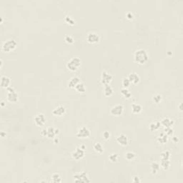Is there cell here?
<instances>
[{
    "instance_id": "6da1fadb",
    "label": "cell",
    "mask_w": 183,
    "mask_h": 183,
    "mask_svg": "<svg viewBox=\"0 0 183 183\" xmlns=\"http://www.w3.org/2000/svg\"><path fill=\"white\" fill-rule=\"evenodd\" d=\"M149 59L147 52L143 49H140L135 53V60L139 64H145Z\"/></svg>"
},
{
    "instance_id": "7a4b0ae2",
    "label": "cell",
    "mask_w": 183,
    "mask_h": 183,
    "mask_svg": "<svg viewBox=\"0 0 183 183\" xmlns=\"http://www.w3.org/2000/svg\"><path fill=\"white\" fill-rule=\"evenodd\" d=\"M81 65L80 59L77 57H74L71 59L67 64V67L70 71H76Z\"/></svg>"
},
{
    "instance_id": "3957f363",
    "label": "cell",
    "mask_w": 183,
    "mask_h": 183,
    "mask_svg": "<svg viewBox=\"0 0 183 183\" xmlns=\"http://www.w3.org/2000/svg\"><path fill=\"white\" fill-rule=\"evenodd\" d=\"M17 46V43L13 39H9L3 44L2 50L6 52H9L12 50H14Z\"/></svg>"
},
{
    "instance_id": "277c9868",
    "label": "cell",
    "mask_w": 183,
    "mask_h": 183,
    "mask_svg": "<svg viewBox=\"0 0 183 183\" xmlns=\"http://www.w3.org/2000/svg\"><path fill=\"white\" fill-rule=\"evenodd\" d=\"M74 182H90L91 180L87 174L85 172L76 174L74 175Z\"/></svg>"
},
{
    "instance_id": "5b68a950",
    "label": "cell",
    "mask_w": 183,
    "mask_h": 183,
    "mask_svg": "<svg viewBox=\"0 0 183 183\" xmlns=\"http://www.w3.org/2000/svg\"><path fill=\"white\" fill-rule=\"evenodd\" d=\"M7 100L10 102H16L18 100V94L16 92L15 90L12 87L7 88Z\"/></svg>"
},
{
    "instance_id": "8992f818",
    "label": "cell",
    "mask_w": 183,
    "mask_h": 183,
    "mask_svg": "<svg viewBox=\"0 0 183 183\" xmlns=\"http://www.w3.org/2000/svg\"><path fill=\"white\" fill-rule=\"evenodd\" d=\"M90 136V130L86 127H82L77 131V137L79 138H87Z\"/></svg>"
},
{
    "instance_id": "52a82bcc",
    "label": "cell",
    "mask_w": 183,
    "mask_h": 183,
    "mask_svg": "<svg viewBox=\"0 0 183 183\" xmlns=\"http://www.w3.org/2000/svg\"><path fill=\"white\" fill-rule=\"evenodd\" d=\"M112 80V76L110 75V73H108L107 72L104 71L102 73L101 75V82L104 85H109L111 82V81Z\"/></svg>"
},
{
    "instance_id": "ba28073f",
    "label": "cell",
    "mask_w": 183,
    "mask_h": 183,
    "mask_svg": "<svg viewBox=\"0 0 183 183\" xmlns=\"http://www.w3.org/2000/svg\"><path fill=\"white\" fill-rule=\"evenodd\" d=\"M124 112V107L122 105H117L112 107L110 110L111 115L114 116H120Z\"/></svg>"
},
{
    "instance_id": "9c48e42d",
    "label": "cell",
    "mask_w": 183,
    "mask_h": 183,
    "mask_svg": "<svg viewBox=\"0 0 183 183\" xmlns=\"http://www.w3.org/2000/svg\"><path fill=\"white\" fill-rule=\"evenodd\" d=\"M85 155V150H83L81 147L77 148L74 151L72 154V157L76 160H80L82 157H84V156Z\"/></svg>"
},
{
    "instance_id": "30bf717a",
    "label": "cell",
    "mask_w": 183,
    "mask_h": 183,
    "mask_svg": "<svg viewBox=\"0 0 183 183\" xmlns=\"http://www.w3.org/2000/svg\"><path fill=\"white\" fill-rule=\"evenodd\" d=\"M34 121L36 125L43 126L46 122V117L43 114H38L34 117Z\"/></svg>"
},
{
    "instance_id": "8fae6325",
    "label": "cell",
    "mask_w": 183,
    "mask_h": 183,
    "mask_svg": "<svg viewBox=\"0 0 183 183\" xmlns=\"http://www.w3.org/2000/svg\"><path fill=\"white\" fill-rule=\"evenodd\" d=\"M87 39L88 42L91 43V44H96V43L99 42V41L100 39V37L96 33L90 32L88 34L87 37Z\"/></svg>"
},
{
    "instance_id": "7c38bea8",
    "label": "cell",
    "mask_w": 183,
    "mask_h": 183,
    "mask_svg": "<svg viewBox=\"0 0 183 183\" xmlns=\"http://www.w3.org/2000/svg\"><path fill=\"white\" fill-rule=\"evenodd\" d=\"M66 112V108L65 106L60 105L55 108L52 111L53 115L55 116H57V117H62L64 115Z\"/></svg>"
},
{
    "instance_id": "4fadbf2b",
    "label": "cell",
    "mask_w": 183,
    "mask_h": 183,
    "mask_svg": "<svg viewBox=\"0 0 183 183\" xmlns=\"http://www.w3.org/2000/svg\"><path fill=\"white\" fill-rule=\"evenodd\" d=\"M117 142L120 145L126 146L129 143V139L128 137L125 134H121L117 137Z\"/></svg>"
},
{
    "instance_id": "5bb4252c",
    "label": "cell",
    "mask_w": 183,
    "mask_h": 183,
    "mask_svg": "<svg viewBox=\"0 0 183 183\" xmlns=\"http://www.w3.org/2000/svg\"><path fill=\"white\" fill-rule=\"evenodd\" d=\"M60 133L59 129H55L54 127L47 128V137L48 138H54L57 135Z\"/></svg>"
},
{
    "instance_id": "9a60e30c",
    "label": "cell",
    "mask_w": 183,
    "mask_h": 183,
    "mask_svg": "<svg viewBox=\"0 0 183 183\" xmlns=\"http://www.w3.org/2000/svg\"><path fill=\"white\" fill-rule=\"evenodd\" d=\"M127 78L129 79V80L130 81V82H132V84H135V85L139 83V82L140 80V77L138 76L137 74H136V73L135 72L130 73V74L128 75Z\"/></svg>"
},
{
    "instance_id": "2e32d148",
    "label": "cell",
    "mask_w": 183,
    "mask_h": 183,
    "mask_svg": "<svg viewBox=\"0 0 183 183\" xmlns=\"http://www.w3.org/2000/svg\"><path fill=\"white\" fill-rule=\"evenodd\" d=\"M11 84V80L7 76H2L1 77V87L3 88H8Z\"/></svg>"
},
{
    "instance_id": "e0dca14e",
    "label": "cell",
    "mask_w": 183,
    "mask_h": 183,
    "mask_svg": "<svg viewBox=\"0 0 183 183\" xmlns=\"http://www.w3.org/2000/svg\"><path fill=\"white\" fill-rule=\"evenodd\" d=\"M160 123L162 125L165 127H172V126L174 124V122H173V120H171L170 118L165 117L162 120Z\"/></svg>"
},
{
    "instance_id": "ac0fdd59",
    "label": "cell",
    "mask_w": 183,
    "mask_h": 183,
    "mask_svg": "<svg viewBox=\"0 0 183 183\" xmlns=\"http://www.w3.org/2000/svg\"><path fill=\"white\" fill-rule=\"evenodd\" d=\"M170 160H165V159H161L160 161V166L162 167L164 170H168L170 167Z\"/></svg>"
},
{
    "instance_id": "d6986e66",
    "label": "cell",
    "mask_w": 183,
    "mask_h": 183,
    "mask_svg": "<svg viewBox=\"0 0 183 183\" xmlns=\"http://www.w3.org/2000/svg\"><path fill=\"white\" fill-rule=\"evenodd\" d=\"M80 82V78L77 77H74L71 78L70 80L69 81V83H68V87H69L70 88H75L77 85L79 84Z\"/></svg>"
},
{
    "instance_id": "ffe728a7",
    "label": "cell",
    "mask_w": 183,
    "mask_h": 183,
    "mask_svg": "<svg viewBox=\"0 0 183 183\" xmlns=\"http://www.w3.org/2000/svg\"><path fill=\"white\" fill-rule=\"evenodd\" d=\"M157 140L161 144H165V143L167 142L168 141V135H166L165 132L160 133L157 138Z\"/></svg>"
},
{
    "instance_id": "44dd1931",
    "label": "cell",
    "mask_w": 183,
    "mask_h": 183,
    "mask_svg": "<svg viewBox=\"0 0 183 183\" xmlns=\"http://www.w3.org/2000/svg\"><path fill=\"white\" fill-rule=\"evenodd\" d=\"M160 169V165L157 162H152L151 165V171L153 175H156Z\"/></svg>"
},
{
    "instance_id": "7402d4cb",
    "label": "cell",
    "mask_w": 183,
    "mask_h": 183,
    "mask_svg": "<svg viewBox=\"0 0 183 183\" xmlns=\"http://www.w3.org/2000/svg\"><path fill=\"white\" fill-rule=\"evenodd\" d=\"M104 93H105V96L110 97V96H111L113 94V89L111 87V86H110L109 85H105Z\"/></svg>"
},
{
    "instance_id": "603a6c76",
    "label": "cell",
    "mask_w": 183,
    "mask_h": 183,
    "mask_svg": "<svg viewBox=\"0 0 183 183\" xmlns=\"http://www.w3.org/2000/svg\"><path fill=\"white\" fill-rule=\"evenodd\" d=\"M160 125L161 123L160 122H159V121H156L155 122H152L150 125V130L151 131L157 130L160 127Z\"/></svg>"
},
{
    "instance_id": "cb8c5ba5",
    "label": "cell",
    "mask_w": 183,
    "mask_h": 183,
    "mask_svg": "<svg viewBox=\"0 0 183 183\" xmlns=\"http://www.w3.org/2000/svg\"><path fill=\"white\" fill-rule=\"evenodd\" d=\"M75 90L77 91L78 92H85L86 91V87L85 85L82 82H80L79 84L77 85V86L75 87Z\"/></svg>"
},
{
    "instance_id": "d4e9b609",
    "label": "cell",
    "mask_w": 183,
    "mask_h": 183,
    "mask_svg": "<svg viewBox=\"0 0 183 183\" xmlns=\"http://www.w3.org/2000/svg\"><path fill=\"white\" fill-rule=\"evenodd\" d=\"M132 110L134 113H140L142 110V107L139 104H133L132 105Z\"/></svg>"
},
{
    "instance_id": "484cf974",
    "label": "cell",
    "mask_w": 183,
    "mask_h": 183,
    "mask_svg": "<svg viewBox=\"0 0 183 183\" xmlns=\"http://www.w3.org/2000/svg\"><path fill=\"white\" fill-rule=\"evenodd\" d=\"M52 182H62V178H61V176L60 175V174L58 173H55L52 176Z\"/></svg>"
},
{
    "instance_id": "4316f807",
    "label": "cell",
    "mask_w": 183,
    "mask_h": 183,
    "mask_svg": "<svg viewBox=\"0 0 183 183\" xmlns=\"http://www.w3.org/2000/svg\"><path fill=\"white\" fill-rule=\"evenodd\" d=\"M121 94H122L125 97L127 98V99L130 98L131 96H132L131 92L128 90L127 88H123V89H122V90H121Z\"/></svg>"
},
{
    "instance_id": "83f0119b",
    "label": "cell",
    "mask_w": 183,
    "mask_h": 183,
    "mask_svg": "<svg viewBox=\"0 0 183 183\" xmlns=\"http://www.w3.org/2000/svg\"><path fill=\"white\" fill-rule=\"evenodd\" d=\"M94 149H95V152H97V153H102L103 151H104L103 146L100 142L96 143L95 145H94Z\"/></svg>"
},
{
    "instance_id": "f1b7e54d",
    "label": "cell",
    "mask_w": 183,
    "mask_h": 183,
    "mask_svg": "<svg viewBox=\"0 0 183 183\" xmlns=\"http://www.w3.org/2000/svg\"><path fill=\"white\" fill-rule=\"evenodd\" d=\"M135 157V154L132 152H127L125 154V158L127 160H132Z\"/></svg>"
},
{
    "instance_id": "f546056e",
    "label": "cell",
    "mask_w": 183,
    "mask_h": 183,
    "mask_svg": "<svg viewBox=\"0 0 183 183\" xmlns=\"http://www.w3.org/2000/svg\"><path fill=\"white\" fill-rule=\"evenodd\" d=\"M170 158V152L169 151H165L161 153V159H165V160H169Z\"/></svg>"
},
{
    "instance_id": "4dcf8cb0",
    "label": "cell",
    "mask_w": 183,
    "mask_h": 183,
    "mask_svg": "<svg viewBox=\"0 0 183 183\" xmlns=\"http://www.w3.org/2000/svg\"><path fill=\"white\" fill-rule=\"evenodd\" d=\"M118 158H119V156H118L117 154H111L110 157H109V159L112 162H117L118 160Z\"/></svg>"
},
{
    "instance_id": "1f68e13d",
    "label": "cell",
    "mask_w": 183,
    "mask_h": 183,
    "mask_svg": "<svg viewBox=\"0 0 183 183\" xmlns=\"http://www.w3.org/2000/svg\"><path fill=\"white\" fill-rule=\"evenodd\" d=\"M130 81L129 80V79L127 77H125L122 80V85L124 88H127L130 85Z\"/></svg>"
},
{
    "instance_id": "d6a6232c",
    "label": "cell",
    "mask_w": 183,
    "mask_h": 183,
    "mask_svg": "<svg viewBox=\"0 0 183 183\" xmlns=\"http://www.w3.org/2000/svg\"><path fill=\"white\" fill-rule=\"evenodd\" d=\"M162 100V95L160 94H156L153 97V101L155 103H159Z\"/></svg>"
},
{
    "instance_id": "836d02e7",
    "label": "cell",
    "mask_w": 183,
    "mask_h": 183,
    "mask_svg": "<svg viewBox=\"0 0 183 183\" xmlns=\"http://www.w3.org/2000/svg\"><path fill=\"white\" fill-rule=\"evenodd\" d=\"M164 132L168 136H170L173 134V130L172 127H165V129L164 130Z\"/></svg>"
},
{
    "instance_id": "e575fe53",
    "label": "cell",
    "mask_w": 183,
    "mask_h": 183,
    "mask_svg": "<svg viewBox=\"0 0 183 183\" xmlns=\"http://www.w3.org/2000/svg\"><path fill=\"white\" fill-rule=\"evenodd\" d=\"M65 21L69 24H70L72 25L75 24V21L73 20V19L71 17H66L65 18Z\"/></svg>"
},
{
    "instance_id": "d590c367",
    "label": "cell",
    "mask_w": 183,
    "mask_h": 183,
    "mask_svg": "<svg viewBox=\"0 0 183 183\" xmlns=\"http://www.w3.org/2000/svg\"><path fill=\"white\" fill-rule=\"evenodd\" d=\"M65 41L69 44H72L74 42V39L71 36L67 35L65 37Z\"/></svg>"
},
{
    "instance_id": "8d00e7d4",
    "label": "cell",
    "mask_w": 183,
    "mask_h": 183,
    "mask_svg": "<svg viewBox=\"0 0 183 183\" xmlns=\"http://www.w3.org/2000/svg\"><path fill=\"white\" fill-rule=\"evenodd\" d=\"M102 136H103V138L105 139V140H109L110 139V133L109 132H107V131H105V132L102 134Z\"/></svg>"
},
{
    "instance_id": "74e56055",
    "label": "cell",
    "mask_w": 183,
    "mask_h": 183,
    "mask_svg": "<svg viewBox=\"0 0 183 183\" xmlns=\"http://www.w3.org/2000/svg\"><path fill=\"white\" fill-rule=\"evenodd\" d=\"M132 182L135 183H139V182H140L141 180H140V177H137V176H135V177H133Z\"/></svg>"
},
{
    "instance_id": "f35d334b",
    "label": "cell",
    "mask_w": 183,
    "mask_h": 183,
    "mask_svg": "<svg viewBox=\"0 0 183 183\" xmlns=\"http://www.w3.org/2000/svg\"><path fill=\"white\" fill-rule=\"evenodd\" d=\"M41 135L43 136V137H47V129H43L42 132H41Z\"/></svg>"
},
{
    "instance_id": "ab89813d",
    "label": "cell",
    "mask_w": 183,
    "mask_h": 183,
    "mask_svg": "<svg viewBox=\"0 0 183 183\" xmlns=\"http://www.w3.org/2000/svg\"><path fill=\"white\" fill-rule=\"evenodd\" d=\"M127 17L128 19H132V18H133V14L131 12H130V13H128L127 14Z\"/></svg>"
},
{
    "instance_id": "60d3db41",
    "label": "cell",
    "mask_w": 183,
    "mask_h": 183,
    "mask_svg": "<svg viewBox=\"0 0 183 183\" xmlns=\"http://www.w3.org/2000/svg\"><path fill=\"white\" fill-rule=\"evenodd\" d=\"M54 142H55V143H58V142H59V139H58L57 137H55Z\"/></svg>"
},
{
    "instance_id": "b9f144b4",
    "label": "cell",
    "mask_w": 183,
    "mask_h": 183,
    "mask_svg": "<svg viewBox=\"0 0 183 183\" xmlns=\"http://www.w3.org/2000/svg\"><path fill=\"white\" fill-rule=\"evenodd\" d=\"M4 135H6V133H4V132H1V136H2V137H4Z\"/></svg>"
},
{
    "instance_id": "7bdbcfd3",
    "label": "cell",
    "mask_w": 183,
    "mask_h": 183,
    "mask_svg": "<svg viewBox=\"0 0 183 183\" xmlns=\"http://www.w3.org/2000/svg\"><path fill=\"white\" fill-rule=\"evenodd\" d=\"M173 140H174V141H175V142H177V141H178V139H177V138H176V137H175Z\"/></svg>"
},
{
    "instance_id": "ee69618b",
    "label": "cell",
    "mask_w": 183,
    "mask_h": 183,
    "mask_svg": "<svg viewBox=\"0 0 183 183\" xmlns=\"http://www.w3.org/2000/svg\"><path fill=\"white\" fill-rule=\"evenodd\" d=\"M179 107H180V110H182V104H180Z\"/></svg>"
}]
</instances>
